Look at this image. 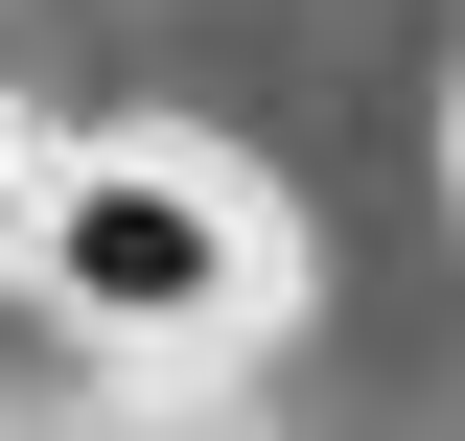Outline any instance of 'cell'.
I'll use <instances>...</instances> for the list:
<instances>
[{"mask_svg": "<svg viewBox=\"0 0 465 441\" xmlns=\"http://www.w3.org/2000/svg\"><path fill=\"white\" fill-rule=\"evenodd\" d=\"M24 256H47V302L94 348H232L280 302V232L232 210L210 140H70V163L24 186Z\"/></svg>", "mask_w": 465, "mask_h": 441, "instance_id": "cell-1", "label": "cell"}, {"mask_svg": "<svg viewBox=\"0 0 465 441\" xmlns=\"http://www.w3.org/2000/svg\"><path fill=\"white\" fill-rule=\"evenodd\" d=\"M24 186H47V140H0V256H24Z\"/></svg>", "mask_w": 465, "mask_h": 441, "instance_id": "cell-2", "label": "cell"}]
</instances>
